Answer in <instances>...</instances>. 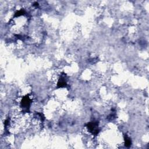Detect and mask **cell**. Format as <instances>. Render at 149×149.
<instances>
[{
	"label": "cell",
	"instance_id": "6da1fadb",
	"mask_svg": "<svg viewBox=\"0 0 149 149\" xmlns=\"http://www.w3.org/2000/svg\"><path fill=\"white\" fill-rule=\"evenodd\" d=\"M89 128L90 131H92L93 132V133L94 134H97L98 133V126L97 124L96 123H90L89 124Z\"/></svg>",
	"mask_w": 149,
	"mask_h": 149
}]
</instances>
